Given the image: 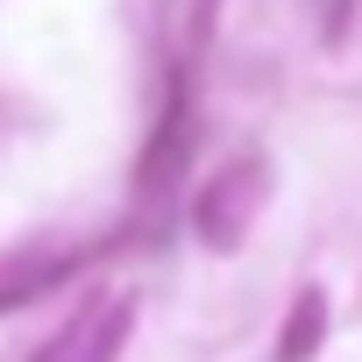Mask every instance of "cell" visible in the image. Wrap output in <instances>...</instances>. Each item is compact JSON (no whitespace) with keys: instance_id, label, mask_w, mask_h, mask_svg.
Returning a JSON list of instances; mask_svg holds the SVG:
<instances>
[{"instance_id":"cell-1","label":"cell","mask_w":362,"mask_h":362,"mask_svg":"<svg viewBox=\"0 0 362 362\" xmlns=\"http://www.w3.org/2000/svg\"><path fill=\"white\" fill-rule=\"evenodd\" d=\"M256 206H263V163H256V156H242V163H228V170L214 177V185H199L192 228H199V242H206V249H235Z\"/></svg>"},{"instance_id":"cell-2","label":"cell","mask_w":362,"mask_h":362,"mask_svg":"<svg viewBox=\"0 0 362 362\" xmlns=\"http://www.w3.org/2000/svg\"><path fill=\"white\" fill-rule=\"evenodd\" d=\"M128 327H135V298H128V291H107V298H93L36 362H114V355L128 348Z\"/></svg>"},{"instance_id":"cell-3","label":"cell","mask_w":362,"mask_h":362,"mask_svg":"<svg viewBox=\"0 0 362 362\" xmlns=\"http://www.w3.org/2000/svg\"><path fill=\"white\" fill-rule=\"evenodd\" d=\"M64 277H71V256H57V249H43V256H8V263H0V313H15V305L57 291Z\"/></svg>"},{"instance_id":"cell-4","label":"cell","mask_w":362,"mask_h":362,"mask_svg":"<svg viewBox=\"0 0 362 362\" xmlns=\"http://www.w3.org/2000/svg\"><path fill=\"white\" fill-rule=\"evenodd\" d=\"M177 156H185V86L170 93L163 128H156V142H149V156H142V192H163V185H170V177H177Z\"/></svg>"},{"instance_id":"cell-5","label":"cell","mask_w":362,"mask_h":362,"mask_svg":"<svg viewBox=\"0 0 362 362\" xmlns=\"http://www.w3.org/2000/svg\"><path fill=\"white\" fill-rule=\"evenodd\" d=\"M320 327H327V305H320V291H305V298L291 305L284 341H277V362H305V355L320 348Z\"/></svg>"}]
</instances>
